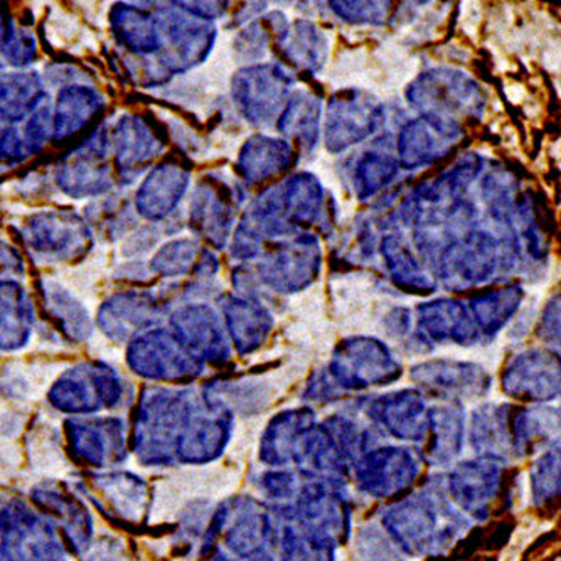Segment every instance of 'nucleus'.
<instances>
[{
    "label": "nucleus",
    "instance_id": "nucleus-16",
    "mask_svg": "<svg viewBox=\"0 0 561 561\" xmlns=\"http://www.w3.org/2000/svg\"><path fill=\"white\" fill-rule=\"evenodd\" d=\"M410 378L419 385L420 390L445 401L485 397L492 387L488 369L478 363L450 357L419 363L410 371Z\"/></svg>",
    "mask_w": 561,
    "mask_h": 561
},
{
    "label": "nucleus",
    "instance_id": "nucleus-11",
    "mask_svg": "<svg viewBox=\"0 0 561 561\" xmlns=\"http://www.w3.org/2000/svg\"><path fill=\"white\" fill-rule=\"evenodd\" d=\"M507 397L529 403H548L561 397V354L547 347L523 351L501 376Z\"/></svg>",
    "mask_w": 561,
    "mask_h": 561
},
{
    "label": "nucleus",
    "instance_id": "nucleus-47",
    "mask_svg": "<svg viewBox=\"0 0 561 561\" xmlns=\"http://www.w3.org/2000/svg\"><path fill=\"white\" fill-rule=\"evenodd\" d=\"M540 337L545 343L561 350V296L554 297L545 307L541 316Z\"/></svg>",
    "mask_w": 561,
    "mask_h": 561
},
{
    "label": "nucleus",
    "instance_id": "nucleus-5",
    "mask_svg": "<svg viewBox=\"0 0 561 561\" xmlns=\"http://www.w3.org/2000/svg\"><path fill=\"white\" fill-rule=\"evenodd\" d=\"M321 263L319 238L312 233H299L290 240L265 247L255 272L260 284L288 296L306 290L318 280Z\"/></svg>",
    "mask_w": 561,
    "mask_h": 561
},
{
    "label": "nucleus",
    "instance_id": "nucleus-45",
    "mask_svg": "<svg viewBox=\"0 0 561 561\" xmlns=\"http://www.w3.org/2000/svg\"><path fill=\"white\" fill-rule=\"evenodd\" d=\"M22 137L30 147L31 156H36L48 139H53V112L49 102L44 103L27 118L26 125L22 128Z\"/></svg>",
    "mask_w": 561,
    "mask_h": 561
},
{
    "label": "nucleus",
    "instance_id": "nucleus-43",
    "mask_svg": "<svg viewBox=\"0 0 561 561\" xmlns=\"http://www.w3.org/2000/svg\"><path fill=\"white\" fill-rule=\"evenodd\" d=\"M390 2H329V8L337 18L350 24L381 26L390 15Z\"/></svg>",
    "mask_w": 561,
    "mask_h": 561
},
{
    "label": "nucleus",
    "instance_id": "nucleus-29",
    "mask_svg": "<svg viewBox=\"0 0 561 561\" xmlns=\"http://www.w3.org/2000/svg\"><path fill=\"white\" fill-rule=\"evenodd\" d=\"M280 191L285 216L296 230L313 227L324 215V187L312 172H294L280 181Z\"/></svg>",
    "mask_w": 561,
    "mask_h": 561
},
{
    "label": "nucleus",
    "instance_id": "nucleus-14",
    "mask_svg": "<svg viewBox=\"0 0 561 561\" xmlns=\"http://www.w3.org/2000/svg\"><path fill=\"white\" fill-rule=\"evenodd\" d=\"M506 260L501 241L485 230H469L448 244L437 259V275L444 282L457 280L462 285L488 282Z\"/></svg>",
    "mask_w": 561,
    "mask_h": 561
},
{
    "label": "nucleus",
    "instance_id": "nucleus-35",
    "mask_svg": "<svg viewBox=\"0 0 561 561\" xmlns=\"http://www.w3.org/2000/svg\"><path fill=\"white\" fill-rule=\"evenodd\" d=\"M2 121L9 125L27 121L44 103L49 93L36 71H12L2 75Z\"/></svg>",
    "mask_w": 561,
    "mask_h": 561
},
{
    "label": "nucleus",
    "instance_id": "nucleus-12",
    "mask_svg": "<svg viewBox=\"0 0 561 561\" xmlns=\"http://www.w3.org/2000/svg\"><path fill=\"white\" fill-rule=\"evenodd\" d=\"M115 178L124 186L134 183L161 156L168 139L152 118L144 115H122L112 128Z\"/></svg>",
    "mask_w": 561,
    "mask_h": 561
},
{
    "label": "nucleus",
    "instance_id": "nucleus-27",
    "mask_svg": "<svg viewBox=\"0 0 561 561\" xmlns=\"http://www.w3.org/2000/svg\"><path fill=\"white\" fill-rule=\"evenodd\" d=\"M513 415L510 405L484 403L470 416L469 442L478 457L500 460L516 459L513 438Z\"/></svg>",
    "mask_w": 561,
    "mask_h": 561
},
{
    "label": "nucleus",
    "instance_id": "nucleus-44",
    "mask_svg": "<svg viewBox=\"0 0 561 561\" xmlns=\"http://www.w3.org/2000/svg\"><path fill=\"white\" fill-rule=\"evenodd\" d=\"M271 37V33L260 19V22H253L238 34L237 39H234V49L243 61L255 65L256 59H262L265 56Z\"/></svg>",
    "mask_w": 561,
    "mask_h": 561
},
{
    "label": "nucleus",
    "instance_id": "nucleus-40",
    "mask_svg": "<svg viewBox=\"0 0 561 561\" xmlns=\"http://www.w3.org/2000/svg\"><path fill=\"white\" fill-rule=\"evenodd\" d=\"M203 250L205 249H201L196 238L184 237L168 241L150 259V274L162 278H178L193 274Z\"/></svg>",
    "mask_w": 561,
    "mask_h": 561
},
{
    "label": "nucleus",
    "instance_id": "nucleus-4",
    "mask_svg": "<svg viewBox=\"0 0 561 561\" xmlns=\"http://www.w3.org/2000/svg\"><path fill=\"white\" fill-rule=\"evenodd\" d=\"M296 78L278 62L243 66L231 78V99L238 114L253 127L277 124Z\"/></svg>",
    "mask_w": 561,
    "mask_h": 561
},
{
    "label": "nucleus",
    "instance_id": "nucleus-21",
    "mask_svg": "<svg viewBox=\"0 0 561 561\" xmlns=\"http://www.w3.org/2000/svg\"><path fill=\"white\" fill-rule=\"evenodd\" d=\"M169 322L179 340L201 362H227L230 357L221 318L209 304H184L171 313Z\"/></svg>",
    "mask_w": 561,
    "mask_h": 561
},
{
    "label": "nucleus",
    "instance_id": "nucleus-32",
    "mask_svg": "<svg viewBox=\"0 0 561 561\" xmlns=\"http://www.w3.org/2000/svg\"><path fill=\"white\" fill-rule=\"evenodd\" d=\"M516 459L531 456L561 440V410L547 405L518 410L513 415Z\"/></svg>",
    "mask_w": 561,
    "mask_h": 561
},
{
    "label": "nucleus",
    "instance_id": "nucleus-36",
    "mask_svg": "<svg viewBox=\"0 0 561 561\" xmlns=\"http://www.w3.org/2000/svg\"><path fill=\"white\" fill-rule=\"evenodd\" d=\"M34 306L26 288L18 280H2V350L26 346L34 329Z\"/></svg>",
    "mask_w": 561,
    "mask_h": 561
},
{
    "label": "nucleus",
    "instance_id": "nucleus-33",
    "mask_svg": "<svg viewBox=\"0 0 561 561\" xmlns=\"http://www.w3.org/2000/svg\"><path fill=\"white\" fill-rule=\"evenodd\" d=\"M275 48L280 51L282 58L300 73L316 75L328 61L329 41L318 24L307 19H297L296 22H291L285 39L275 44Z\"/></svg>",
    "mask_w": 561,
    "mask_h": 561
},
{
    "label": "nucleus",
    "instance_id": "nucleus-15",
    "mask_svg": "<svg viewBox=\"0 0 561 561\" xmlns=\"http://www.w3.org/2000/svg\"><path fill=\"white\" fill-rule=\"evenodd\" d=\"M423 462V457L410 448H371L356 460V484L373 497L394 496L416 481Z\"/></svg>",
    "mask_w": 561,
    "mask_h": 561
},
{
    "label": "nucleus",
    "instance_id": "nucleus-26",
    "mask_svg": "<svg viewBox=\"0 0 561 561\" xmlns=\"http://www.w3.org/2000/svg\"><path fill=\"white\" fill-rule=\"evenodd\" d=\"M218 302L238 353H253L266 343L274 329V316L256 297L227 294Z\"/></svg>",
    "mask_w": 561,
    "mask_h": 561
},
{
    "label": "nucleus",
    "instance_id": "nucleus-37",
    "mask_svg": "<svg viewBox=\"0 0 561 561\" xmlns=\"http://www.w3.org/2000/svg\"><path fill=\"white\" fill-rule=\"evenodd\" d=\"M379 252L383 256L388 274L397 287L416 294H431L435 285L426 277L425 271L407 243L405 238L400 234H388L379 244Z\"/></svg>",
    "mask_w": 561,
    "mask_h": 561
},
{
    "label": "nucleus",
    "instance_id": "nucleus-6",
    "mask_svg": "<svg viewBox=\"0 0 561 561\" xmlns=\"http://www.w3.org/2000/svg\"><path fill=\"white\" fill-rule=\"evenodd\" d=\"M329 375L344 390L387 387L401 376V365L387 344L368 335L341 341L329 363Z\"/></svg>",
    "mask_w": 561,
    "mask_h": 561
},
{
    "label": "nucleus",
    "instance_id": "nucleus-39",
    "mask_svg": "<svg viewBox=\"0 0 561 561\" xmlns=\"http://www.w3.org/2000/svg\"><path fill=\"white\" fill-rule=\"evenodd\" d=\"M397 157L385 150L371 149L356 161L353 171L354 193L365 201L383 191L400 172Z\"/></svg>",
    "mask_w": 561,
    "mask_h": 561
},
{
    "label": "nucleus",
    "instance_id": "nucleus-34",
    "mask_svg": "<svg viewBox=\"0 0 561 561\" xmlns=\"http://www.w3.org/2000/svg\"><path fill=\"white\" fill-rule=\"evenodd\" d=\"M36 287L44 309L48 310V316H51L66 337H70L71 341H84L90 337V312L68 288L51 280H39Z\"/></svg>",
    "mask_w": 561,
    "mask_h": 561
},
{
    "label": "nucleus",
    "instance_id": "nucleus-38",
    "mask_svg": "<svg viewBox=\"0 0 561 561\" xmlns=\"http://www.w3.org/2000/svg\"><path fill=\"white\" fill-rule=\"evenodd\" d=\"M525 290L519 285H507L470 300L469 310L476 325L485 337H494L503 331L514 313L522 307Z\"/></svg>",
    "mask_w": 561,
    "mask_h": 561
},
{
    "label": "nucleus",
    "instance_id": "nucleus-46",
    "mask_svg": "<svg viewBox=\"0 0 561 561\" xmlns=\"http://www.w3.org/2000/svg\"><path fill=\"white\" fill-rule=\"evenodd\" d=\"M0 156H2V164H8L9 168L22 164L27 157H31L30 147H27L26 140L22 137L19 128L9 125L2 130Z\"/></svg>",
    "mask_w": 561,
    "mask_h": 561
},
{
    "label": "nucleus",
    "instance_id": "nucleus-31",
    "mask_svg": "<svg viewBox=\"0 0 561 561\" xmlns=\"http://www.w3.org/2000/svg\"><path fill=\"white\" fill-rule=\"evenodd\" d=\"M321 112L318 95L307 90H294L275 124V130L288 142L294 140L304 152H312L318 147L321 134Z\"/></svg>",
    "mask_w": 561,
    "mask_h": 561
},
{
    "label": "nucleus",
    "instance_id": "nucleus-22",
    "mask_svg": "<svg viewBox=\"0 0 561 561\" xmlns=\"http://www.w3.org/2000/svg\"><path fill=\"white\" fill-rule=\"evenodd\" d=\"M416 340L420 344L454 343L472 346L481 340L470 310L459 300L435 299L416 307Z\"/></svg>",
    "mask_w": 561,
    "mask_h": 561
},
{
    "label": "nucleus",
    "instance_id": "nucleus-3",
    "mask_svg": "<svg viewBox=\"0 0 561 561\" xmlns=\"http://www.w3.org/2000/svg\"><path fill=\"white\" fill-rule=\"evenodd\" d=\"M21 243L36 262L75 263L92 249V230L73 209H43L19 228Z\"/></svg>",
    "mask_w": 561,
    "mask_h": 561
},
{
    "label": "nucleus",
    "instance_id": "nucleus-49",
    "mask_svg": "<svg viewBox=\"0 0 561 561\" xmlns=\"http://www.w3.org/2000/svg\"><path fill=\"white\" fill-rule=\"evenodd\" d=\"M218 271L219 262L215 253L209 252L208 249L203 250L193 275H197V278H213L218 274Z\"/></svg>",
    "mask_w": 561,
    "mask_h": 561
},
{
    "label": "nucleus",
    "instance_id": "nucleus-10",
    "mask_svg": "<svg viewBox=\"0 0 561 561\" xmlns=\"http://www.w3.org/2000/svg\"><path fill=\"white\" fill-rule=\"evenodd\" d=\"M164 26L165 49L153 61L165 75H181L208 59L216 41L213 22L201 21L178 8L157 9Z\"/></svg>",
    "mask_w": 561,
    "mask_h": 561
},
{
    "label": "nucleus",
    "instance_id": "nucleus-30",
    "mask_svg": "<svg viewBox=\"0 0 561 561\" xmlns=\"http://www.w3.org/2000/svg\"><path fill=\"white\" fill-rule=\"evenodd\" d=\"M454 142L456 140L448 139L425 118H413L407 122L398 134V162L407 171L425 168L450 152Z\"/></svg>",
    "mask_w": 561,
    "mask_h": 561
},
{
    "label": "nucleus",
    "instance_id": "nucleus-24",
    "mask_svg": "<svg viewBox=\"0 0 561 561\" xmlns=\"http://www.w3.org/2000/svg\"><path fill=\"white\" fill-rule=\"evenodd\" d=\"M296 149L288 140L255 134L249 137L238 152L234 172L247 184H263L296 165Z\"/></svg>",
    "mask_w": 561,
    "mask_h": 561
},
{
    "label": "nucleus",
    "instance_id": "nucleus-48",
    "mask_svg": "<svg viewBox=\"0 0 561 561\" xmlns=\"http://www.w3.org/2000/svg\"><path fill=\"white\" fill-rule=\"evenodd\" d=\"M172 5L183 11L191 18L201 19V21L213 22L227 15V2H172Z\"/></svg>",
    "mask_w": 561,
    "mask_h": 561
},
{
    "label": "nucleus",
    "instance_id": "nucleus-8",
    "mask_svg": "<svg viewBox=\"0 0 561 561\" xmlns=\"http://www.w3.org/2000/svg\"><path fill=\"white\" fill-rule=\"evenodd\" d=\"M385 118L383 103L366 90L346 88L335 92L325 110V149L331 153L346 152L383 127Z\"/></svg>",
    "mask_w": 561,
    "mask_h": 561
},
{
    "label": "nucleus",
    "instance_id": "nucleus-41",
    "mask_svg": "<svg viewBox=\"0 0 561 561\" xmlns=\"http://www.w3.org/2000/svg\"><path fill=\"white\" fill-rule=\"evenodd\" d=\"M531 496L535 503L561 496V445L541 454L529 470Z\"/></svg>",
    "mask_w": 561,
    "mask_h": 561
},
{
    "label": "nucleus",
    "instance_id": "nucleus-13",
    "mask_svg": "<svg viewBox=\"0 0 561 561\" xmlns=\"http://www.w3.org/2000/svg\"><path fill=\"white\" fill-rule=\"evenodd\" d=\"M237 193V186L208 174L201 179L191 197V230L219 252L227 247L233 231L240 205Z\"/></svg>",
    "mask_w": 561,
    "mask_h": 561
},
{
    "label": "nucleus",
    "instance_id": "nucleus-50",
    "mask_svg": "<svg viewBox=\"0 0 561 561\" xmlns=\"http://www.w3.org/2000/svg\"><path fill=\"white\" fill-rule=\"evenodd\" d=\"M387 328L391 334H407V331L410 329L409 309H401V307H398V309L391 310L387 316Z\"/></svg>",
    "mask_w": 561,
    "mask_h": 561
},
{
    "label": "nucleus",
    "instance_id": "nucleus-23",
    "mask_svg": "<svg viewBox=\"0 0 561 561\" xmlns=\"http://www.w3.org/2000/svg\"><path fill=\"white\" fill-rule=\"evenodd\" d=\"M105 112V99L84 83L65 84L53 108V142L68 144L96 124Z\"/></svg>",
    "mask_w": 561,
    "mask_h": 561
},
{
    "label": "nucleus",
    "instance_id": "nucleus-28",
    "mask_svg": "<svg viewBox=\"0 0 561 561\" xmlns=\"http://www.w3.org/2000/svg\"><path fill=\"white\" fill-rule=\"evenodd\" d=\"M466 412L460 401H444L431 409V431L423 448V460L432 467L456 462L466 445Z\"/></svg>",
    "mask_w": 561,
    "mask_h": 561
},
{
    "label": "nucleus",
    "instance_id": "nucleus-9",
    "mask_svg": "<svg viewBox=\"0 0 561 561\" xmlns=\"http://www.w3.org/2000/svg\"><path fill=\"white\" fill-rule=\"evenodd\" d=\"M127 363L137 375L164 381H190L203 371L183 341L168 329H149L128 344Z\"/></svg>",
    "mask_w": 561,
    "mask_h": 561
},
{
    "label": "nucleus",
    "instance_id": "nucleus-51",
    "mask_svg": "<svg viewBox=\"0 0 561 561\" xmlns=\"http://www.w3.org/2000/svg\"><path fill=\"white\" fill-rule=\"evenodd\" d=\"M2 266L8 268V274L18 275V277H21L22 274H24V263H22V256L21 253H19V250L15 249V247H9L5 249V244L2 243Z\"/></svg>",
    "mask_w": 561,
    "mask_h": 561
},
{
    "label": "nucleus",
    "instance_id": "nucleus-7",
    "mask_svg": "<svg viewBox=\"0 0 561 561\" xmlns=\"http://www.w3.org/2000/svg\"><path fill=\"white\" fill-rule=\"evenodd\" d=\"M112 140L105 127L95 128L87 139L78 142L59 159L55 168V183L65 196L75 199L103 196L115 186V172L108 164Z\"/></svg>",
    "mask_w": 561,
    "mask_h": 561
},
{
    "label": "nucleus",
    "instance_id": "nucleus-19",
    "mask_svg": "<svg viewBox=\"0 0 561 561\" xmlns=\"http://www.w3.org/2000/svg\"><path fill=\"white\" fill-rule=\"evenodd\" d=\"M190 183L191 169L186 162L174 156L165 157L147 172L134 196L137 215L146 221H164L181 205Z\"/></svg>",
    "mask_w": 561,
    "mask_h": 561
},
{
    "label": "nucleus",
    "instance_id": "nucleus-25",
    "mask_svg": "<svg viewBox=\"0 0 561 561\" xmlns=\"http://www.w3.org/2000/svg\"><path fill=\"white\" fill-rule=\"evenodd\" d=\"M115 39L130 55L161 56L165 49L164 26L156 11L134 4H114L108 14Z\"/></svg>",
    "mask_w": 561,
    "mask_h": 561
},
{
    "label": "nucleus",
    "instance_id": "nucleus-42",
    "mask_svg": "<svg viewBox=\"0 0 561 561\" xmlns=\"http://www.w3.org/2000/svg\"><path fill=\"white\" fill-rule=\"evenodd\" d=\"M2 58L12 68H26L37 59V44L33 34L18 30L11 15L2 21Z\"/></svg>",
    "mask_w": 561,
    "mask_h": 561
},
{
    "label": "nucleus",
    "instance_id": "nucleus-2",
    "mask_svg": "<svg viewBox=\"0 0 561 561\" xmlns=\"http://www.w3.org/2000/svg\"><path fill=\"white\" fill-rule=\"evenodd\" d=\"M407 100L420 117L453 140L462 134L460 118L479 117L485 106L481 87L462 71L448 68L420 75L407 88Z\"/></svg>",
    "mask_w": 561,
    "mask_h": 561
},
{
    "label": "nucleus",
    "instance_id": "nucleus-20",
    "mask_svg": "<svg viewBox=\"0 0 561 561\" xmlns=\"http://www.w3.org/2000/svg\"><path fill=\"white\" fill-rule=\"evenodd\" d=\"M161 316V304L157 302L152 291H115L103 300L96 312V324L108 340H134L156 324Z\"/></svg>",
    "mask_w": 561,
    "mask_h": 561
},
{
    "label": "nucleus",
    "instance_id": "nucleus-18",
    "mask_svg": "<svg viewBox=\"0 0 561 561\" xmlns=\"http://www.w3.org/2000/svg\"><path fill=\"white\" fill-rule=\"evenodd\" d=\"M369 419L391 437L410 444H425L431 431V409L415 388L391 391L369 401Z\"/></svg>",
    "mask_w": 561,
    "mask_h": 561
},
{
    "label": "nucleus",
    "instance_id": "nucleus-17",
    "mask_svg": "<svg viewBox=\"0 0 561 561\" xmlns=\"http://www.w3.org/2000/svg\"><path fill=\"white\" fill-rule=\"evenodd\" d=\"M504 463L488 457L463 460L454 466L445 481V491L463 514L485 519L503 485Z\"/></svg>",
    "mask_w": 561,
    "mask_h": 561
},
{
    "label": "nucleus",
    "instance_id": "nucleus-1",
    "mask_svg": "<svg viewBox=\"0 0 561 561\" xmlns=\"http://www.w3.org/2000/svg\"><path fill=\"white\" fill-rule=\"evenodd\" d=\"M381 523L393 543L409 557L444 553L470 528L466 514L440 482L388 507Z\"/></svg>",
    "mask_w": 561,
    "mask_h": 561
}]
</instances>
